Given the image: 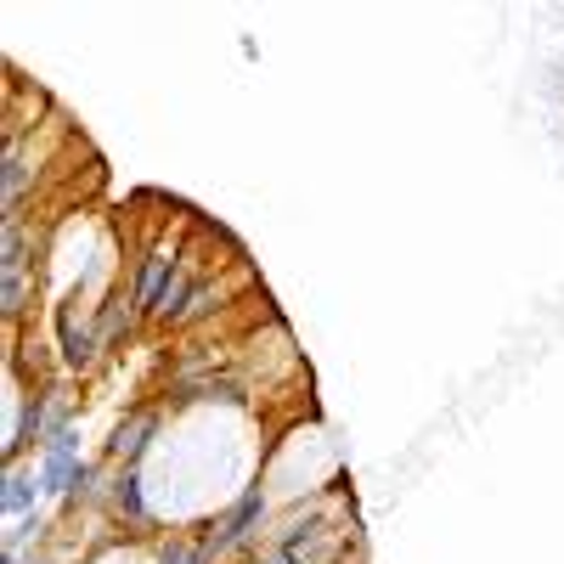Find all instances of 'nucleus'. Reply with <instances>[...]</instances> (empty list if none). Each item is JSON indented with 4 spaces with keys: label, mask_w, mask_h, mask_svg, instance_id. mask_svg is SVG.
<instances>
[{
    "label": "nucleus",
    "mask_w": 564,
    "mask_h": 564,
    "mask_svg": "<svg viewBox=\"0 0 564 564\" xmlns=\"http://www.w3.org/2000/svg\"><path fill=\"white\" fill-rule=\"evenodd\" d=\"M265 520V497L260 491H243L238 502H231V513L220 520V531L209 536V553H231V547H243L254 536V525Z\"/></svg>",
    "instance_id": "f257e3e1"
},
{
    "label": "nucleus",
    "mask_w": 564,
    "mask_h": 564,
    "mask_svg": "<svg viewBox=\"0 0 564 564\" xmlns=\"http://www.w3.org/2000/svg\"><path fill=\"white\" fill-rule=\"evenodd\" d=\"M79 457H74V430H57L45 441V463H40V491H74L79 486Z\"/></svg>",
    "instance_id": "f03ea898"
},
{
    "label": "nucleus",
    "mask_w": 564,
    "mask_h": 564,
    "mask_svg": "<svg viewBox=\"0 0 564 564\" xmlns=\"http://www.w3.org/2000/svg\"><path fill=\"white\" fill-rule=\"evenodd\" d=\"M153 435H159V412H135V417H124L119 430H113L108 457H119L124 468H135V463H141V452L153 446Z\"/></svg>",
    "instance_id": "7ed1b4c3"
},
{
    "label": "nucleus",
    "mask_w": 564,
    "mask_h": 564,
    "mask_svg": "<svg viewBox=\"0 0 564 564\" xmlns=\"http://www.w3.org/2000/svg\"><path fill=\"white\" fill-rule=\"evenodd\" d=\"M170 276H175V260H170V254H148V260H141L135 300H141V311H148V316H159V305H164V289H170Z\"/></svg>",
    "instance_id": "20e7f679"
},
{
    "label": "nucleus",
    "mask_w": 564,
    "mask_h": 564,
    "mask_svg": "<svg viewBox=\"0 0 564 564\" xmlns=\"http://www.w3.org/2000/svg\"><path fill=\"white\" fill-rule=\"evenodd\" d=\"M57 334H63V361H68V367H90V361H97V345H102V339L90 334V327H79L68 311L57 316Z\"/></svg>",
    "instance_id": "39448f33"
},
{
    "label": "nucleus",
    "mask_w": 564,
    "mask_h": 564,
    "mask_svg": "<svg viewBox=\"0 0 564 564\" xmlns=\"http://www.w3.org/2000/svg\"><path fill=\"white\" fill-rule=\"evenodd\" d=\"M113 508L124 513L130 525H148V502H141V475L135 468H124V475L113 480Z\"/></svg>",
    "instance_id": "423d86ee"
},
{
    "label": "nucleus",
    "mask_w": 564,
    "mask_h": 564,
    "mask_svg": "<svg viewBox=\"0 0 564 564\" xmlns=\"http://www.w3.org/2000/svg\"><path fill=\"white\" fill-rule=\"evenodd\" d=\"M34 497H40V486H34V480H23L18 468H12V475H7V491H0V502H7L12 520H29V513H34Z\"/></svg>",
    "instance_id": "0eeeda50"
},
{
    "label": "nucleus",
    "mask_w": 564,
    "mask_h": 564,
    "mask_svg": "<svg viewBox=\"0 0 564 564\" xmlns=\"http://www.w3.org/2000/svg\"><path fill=\"white\" fill-rule=\"evenodd\" d=\"M124 334H130V294H113V300H108V311H102L97 339H102V345H119Z\"/></svg>",
    "instance_id": "6e6552de"
},
{
    "label": "nucleus",
    "mask_w": 564,
    "mask_h": 564,
    "mask_svg": "<svg viewBox=\"0 0 564 564\" xmlns=\"http://www.w3.org/2000/svg\"><path fill=\"white\" fill-rule=\"evenodd\" d=\"M215 553H209V542H170L164 553H159V564H209Z\"/></svg>",
    "instance_id": "1a4fd4ad"
},
{
    "label": "nucleus",
    "mask_w": 564,
    "mask_h": 564,
    "mask_svg": "<svg viewBox=\"0 0 564 564\" xmlns=\"http://www.w3.org/2000/svg\"><path fill=\"white\" fill-rule=\"evenodd\" d=\"M23 181H29V170L18 164V148L7 141V220H12V209H18V198H23Z\"/></svg>",
    "instance_id": "9d476101"
},
{
    "label": "nucleus",
    "mask_w": 564,
    "mask_h": 564,
    "mask_svg": "<svg viewBox=\"0 0 564 564\" xmlns=\"http://www.w3.org/2000/svg\"><path fill=\"white\" fill-rule=\"evenodd\" d=\"M23 300H29V282H23V271H7V289H0V311L18 316V311H23Z\"/></svg>",
    "instance_id": "9b49d317"
},
{
    "label": "nucleus",
    "mask_w": 564,
    "mask_h": 564,
    "mask_svg": "<svg viewBox=\"0 0 564 564\" xmlns=\"http://www.w3.org/2000/svg\"><path fill=\"white\" fill-rule=\"evenodd\" d=\"M209 305H215V289L204 282V289H193V300H186V311L175 322H198V316H209Z\"/></svg>",
    "instance_id": "f8f14e48"
},
{
    "label": "nucleus",
    "mask_w": 564,
    "mask_h": 564,
    "mask_svg": "<svg viewBox=\"0 0 564 564\" xmlns=\"http://www.w3.org/2000/svg\"><path fill=\"white\" fill-rule=\"evenodd\" d=\"M7 271H23V226L18 220H7V260H0Z\"/></svg>",
    "instance_id": "ddd939ff"
},
{
    "label": "nucleus",
    "mask_w": 564,
    "mask_h": 564,
    "mask_svg": "<svg viewBox=\"0 0 564 564\" xmlns=\"http://www.w3.org/2000/svg\"><path fill=\"white\" fill-rule=\"evenodd\" d=\"M0 564H18V553H12V547H7V553H0Z\"/></svg>",
    "instance_id": "4468645a"
},
{
    "label": "nucleus",
    "mask_w": 564,
    "mask_h": 564,
    "mask_svg": "<svg viewBox=\"0 0 564 564\" xmlns=\"http://www.w3.org/2000/svg\"><path fill=\"white\" fill-rule=\"evenodd\" d=\"M276 564H282V558H276Z\"/></svg>",
    "instance_id": "2eb2a0df"
}]
</instances>
